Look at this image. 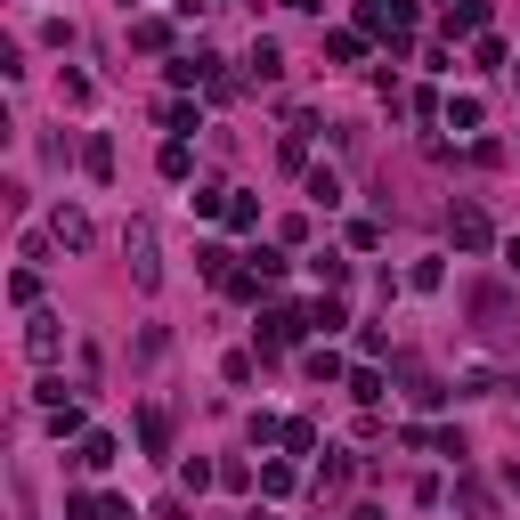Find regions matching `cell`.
<instances>
[{
    "instance_id": "cell-23",
    "label": "cell",
    "mask_w": 520,
    "mask_h": 520,
    "mask_svg": "<svg viewBox=\"0 0 520 520\" xmlns=\"http://www.w3.org/2000/svg\"><path fill=\"white\" fill-rule=\"evenodd\" d=\"M407 285H415V293H439V285H447V269H439V260H415V277H407Z\"/></svg>"
},
{
    "instance_id": "cell-20",
    "label": "cell",
    "mask_w": 520,
    "mask_h": 520,
    "mask_svg": "<svg viewBox=\"0 0 520 520\" xmlns=\"http://www.w3.org/2000/svg\"><path fill=\"white\" fill-rule=\"evenodd\" d=\"M82 464H90V472H106V464H114V439H106V431H90V439H82Z\"/></svg>"
},
{
    "instance_id": "cell-22",
    "label": "cell",
    "mask_w": 520,
    "mask_h": 520,
    "mask_svg": "<svg viewBox=\"0 0 520 520\" xmlns=\"http://www.w3.org/2000/svg\"><path fill=\"white\" fill-rule=\"evenodd\" d=\"M9 301H17V309H33V301H41V277H33V269H17V277H9Z\"/></svg>"
},
{
    "instance_id": "cell-9",
    "label": "cell",
    "mask_w": 520,
    "mask_h": 520,
    "mask_svg": "<svg viewBox=\"0 0 520 520\" xmlns=\"http://www.w3.org/2000/svg\"><path fill=\"white\" fill-rule=\"evenodd\" d=\"M139 447H147V455H163V447H171V415H163V407H147V415H139Z\"/></svg>"
},
{
    "instance_id": "cell-14",
    "label": "cell",
    "mask_w": 520,
    "mask_h": 520,
    "mask_svg": "<svg viewBox=\"0 0 520 520\" xmlns=\"http://www.w3.org/2000/svg\"><path fill=\"white\" fill-rule=\"evenodd\" d=\"M195 269H204L212 285H228V277H236V269H228V244H204V252H195Z\"/></svg>"
},
{
    "instance_id": "cell-13",
    "label": "cell",
    "mask_w": 520,
    "mask_h": 520,
    "mask_svg": "<svg viewBox=\"0 0 520 520\" xmlns=\"http://www.w3.org/2000/svg\"><path fill=\"white\" fill-rule=\"evenodd\" d=\"M309 325H317V334H342L350 309H342V301H309Z\"/></svg>"
},
{
    "instance_id": "cell-19",
    "label": "cell",
    "mask_w": 520,
    "mask_h": 520,
    "mask_svg": "<svg viewBox=\"0 0 520 520\" xmlns=\"http://www.w3.org/2000/svg\"><path fill=\"white\" fill-rule=\"evenodd\" d=\"M350 399H358V407H374V399H382V374H374V366H358V374H350Z\"/></svg>"
},
{
    "instance_id": "cell-16",
    "label": "cell",
    "mask_w": 520,
    "mask_h": 520,
    "mask_svg": "<svg viewBox=\"0 0 520 520\" xmlns=\"http://www.w3.org/2000/svg\"><path fill=\"white\" fill-rule=\"evenodd\" d=\"M301 374H309V382H342V358H334V350H309Z\"/></svg>"
},
{
    "instance_id": "cell-1",
    "label": "cell",
    "mask_w": 520,
    "mask_h": 520,
    "mask_svg": "<svg viewBox=\"0 0 520 520\" xmlns=\"http://www.w3.org/2000/svg\"><path fill=\"white\" fill-rule=\"evenodd\" d=\"M122 244H130V277H139V293H155V285H163V260H155V228H147V220H130V236H122Z\"/></svg>"
},
{
    "instance_id": "cell-26",
    "label": "cell",
    "mask_w": 520,
    "mask_h": 520,
    "mask_svg": "<svg viewBox=\"0 0 520 520\" xmlns=\"http://www.w3.org/2000/svg\"><path fill=\"white\" fill-rule=\"evenodd\" d=\"M252 520H277V512H252Z\"/></svg>"
},
{
    "instance_id": "cell-15",
    "label": "cell",
    "mask_w": 520,
    "mask_h": 520,
    "mask_svg": "<svg viewBox=\"0 0 520 520\" xmlns=\"http://www.w3.org/2000/svg\"><path fill=\"white\" fill-rule=\"evenodd\" d=\"M480 114H488V106H480L472 90H464V98H447V122H455V130H480Z\"/></svg>"
},
{
    "instance_id": "cell-25",
    "label": "cell",
    "mask_w": 520,
    "mask_h": 520,
    "mask_svg": "<svg viewBox=\"0 0 520 520\" xmlns=\"http://www.w3.org/2000/svg\"><path fill=\"white\" fill-rule=\"evenodd\" d=\"M285 9H317V0H285Z\"/></svg>"
},
{
    "instance_id": "cell-10",
    "label": "cell",
    "mask_w": 520,
    "mask_h": 520,
    "mask_svg": "<svg viewBox=\"0 0 520 520\" xmlns=\"http://www.w3.org/2000/svg\"><path fill=\"white\" fill-rule=\"evenodd\" d=\"M252 74L277 82V74H285V49H277V41H252Z\"/></svg>"
},
{
    "instance_id": "cell-5",
    "label": "cell",
    "mask_w": 520,
    "mask_h": 520,
    "mask_svg": "<svg viewBox=\"0 0 520 520\" xmlns=\"http://www.w3.org/2000/svg\"><path fill=\"white\" fill-rule=\"evenodd\" d=\"M244 277H252V285H277V277H285V252L252 244V252H244Z\"/></svg>"
},
{
    "instance_id": "cell-2",
    "label": "cell",
    "mask_w": 520,
    "mask_h": 520,
    "mask_svg": "<svg viewBox=\"0 0 520 520\" xmlns=\"http://www.w3.org/2000/svg\"><path fill=\"white\" fill-rule=\"evenodd\" d=\"M447 236H455V252H488V244H496L488 212H472V204H455V212H447Z\"/></svg>"
},
{
    "instance_id": "cell-21",
    "label": "cell",
    "mask_w": 520,
    "mask_h": 520,
    "mask_svg": "<svg viewBox=\"0 0 520 520\" xmlns=\"http://www.w3.org/2000/svg\"><path fill=\"white\" fill-rule=\"evenodd\" d=\"M130 41H139V49H171V25H155V17H139V25H130Z\"/></svg>"
},
{
    "instance_id": "cell-6",
    "label": "cell",
    "mask_w": 520,
    "mask_h": 520,
    "mask_svg": "<svg viewBox=\"0 0 520 520\" xmlns=\"http://www.w3.org/2000/svg\"><path fill=\"white\" fill-rule=\"evenodd\" d=\"M49 228H57V244H74V252H90V220H82L74 204H57V220H49Z\"/></svg>"
},
{
    "instance_id": "cell-8",
    "label": "cell",
    "mask_w": 520,
    "mask_h": 520,
    "mask_svg": "<svg viewBox=\"0 0 520 520\" xmlns=\"http://www.w3.org/2000/svg\"><path fill=\"white\" fill-rule=\"evenodd\" d=\"M155 171H163L171 187H187V171H195V155H187V139H171V147L155 155Z\"/></svg>"
},
{
    "instance_id": "cell-12",
    "label": "cell",
    "mask_w": 520,
    "mask_h": 520,
    "mask_svg": "<svg viewBox=\"0 0 520 520\" xmlns=\"http://www.w3.org/2000/svg\"><path fill=\"white\" fill-rule=\"evenodd\" d=\"M187 212H195V220H220V212H228V187H195Z\"/></svg>"
},
{
    "instance_id": "cell-7",
    "label": "cell",
    "mask_w": 520,
    "mask_h": 520,
    "mask_svg": "<svg viewBox=\"0 0 520 520\" xmlns=\"http://www.w3.org/2000/svg\"><path fill=\"white\" fill-rule=\"evenodd\" d=\"M82 171H90V179H114V139H106V130H90V147H82Z\"/></svg>"
},
{
    "instance_id": "cell-3",
    "label": "cell",
    "mask_w": 520,
    "mask_h": 520,
    "mask_svg": "<svg viewBox=\"0 0 520 520\" xmlns=\"http://www.w3.org/2000/svg\"><path fill=\"white\" fill-rule=\"evenodd\" d=\"M301 325H309L301 309H269V317H260V350H293V342H301Z\"/></svg>"
},
{
    "instance_id": "cell-11",
    "label": "cell",
    "mask_w": 520,
    "mask_h": 520,
    "mask_svg": "<svg viewBox=\"0 0 520 520\" xmlns=\"http://www.w3.org/2000/svg\"><path fill=\"white\" fill-rule=\"evenodd\" d=\"M309 204L334 212V204H342V171H309Z\"/></svg>"
},
{
    "instance_id": "cell-24",
    "label": "cell",
    "mask_w": 520,
    "mask_h": 520,
    "mask_svg": "<svg viewBox=\"0 0 520 520\" xmlns=\"http://www.w3.org/2000/svg\"><path fill=\"white\" fill-rule=\"evenodd\" d=\"M504 260H512V277H520V244H512V252H504Z\"/></svg>"
},
{
    "instance_id": "cell-4",
    "label": "cell",
    "mask_w": 520,
    "mask_h": 520,
    "mask_svg": "<svg viewBox=\"0 0 520 520\" xmlns=\"http://www.w3.org/2000/svg\"><path fill=\"white\" fill-rule=\"evenodd\" d=\"M447 33H488V0H447Z\"/></svg>"
},
{
    "instance_id": "cell-18",
    "label": "cell",
    "mask_w": 520,
    "mask_h": 520,
    "mask_svg": "<svg viewBox=\"0 0 520 520\" xmlns=\"http://www.w3.org/2000/svg\"><path fill=\"white\" fill-rule=\"evenodd\" d=\"M33 358H57V317H33V334H25Z\"/></svg>"
},
{
    "instance_id": "cell-27",
    "label": "cell",
    "mask_w": 520,
    "mask_h": 520,
    "mask_svg": "<svg viewBox=\"0 0 520 520\" xmlns=\"http://www.w3.org/2000/svg\"><path fill=\"white\" fill-rule=\"evenodd\" d=\"M358 520H382V512H358Z\"/></svg>"
},
{
    "instance_id": "cell-17",
    "label": "cell",
    "mask_w": 520,
    "mask_h": 520,
    "mask_svg": "<svg viewBox=\"0 0 520 520\" xmlns=\"http://www.w3.org/2000/svg\"><path fill=\"white\" fill-rule=\"evenodd\" d=\"M358 49H366V33H350V25H342V33H325V57H334V65H350Z\"/></svg>"
}]
</instances>
